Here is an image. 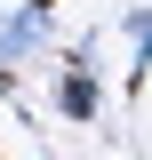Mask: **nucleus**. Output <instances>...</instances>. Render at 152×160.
I'll return each mask as SVG.
<instances>
[{
    "label": "nucleus",
    "instance_id": "obj_1",
    "mask_svg": "<svg viewBox=\"0 0 152 160\" xmlns=\"http://www.w3.org/2000/svg\"><path fill=\"white\" fill-rule=\"evenodd\" d=\"M48 24H56V0H24L16 16L0 24V80H16L24 64L40 56V40H48Z\"/></svg>",
    "mask_w": 152,
    "mask_h": 160
},
{
    "label": "nucleus",
    "instance_id": "obj_2",
    "mask_svg": "<svg viewBox=\"0 0 152 160\" xmlns=\"http://www.w3.org/2000/svg\"><path fill=\"white\" fill-rule=\"evenodd\" d=\"M96 104H104L96 48H72V64H64V80H56V112H64V120H96Z\"/></svg>",
    "mask_w": 152,
    "mask_h": 160
}]
</instances>
